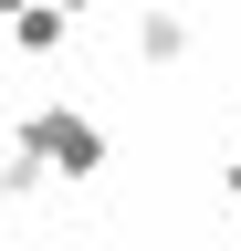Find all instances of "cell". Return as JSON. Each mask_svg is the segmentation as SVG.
<instances>
[{
	"label": "cell",
	"mask_w": 241,
	"mask_h": 251,
	"mask_svg": "<svg viewBox=\"0 0 241 251\" xmlns=\"http://www.w3.org/2000/svg\"><path fill=\"white\" fill-rule=\"evenodd\" d=\"M21 136H32V157H42V168L63 178V188H84V178H105V126L84 115V105H63V94L21 115Z\"/></svg>",
	"instance_id": "6da1fadb"
},
{
	"label": "cell",
	"mask_w": 241,
	"mask_h": 251,
	"mask_svg": "<svg viewBox=\"0 0 241 251\" xmlns=\"http://www.w3.org/2000/svg\"><path fill=\"white\" fill-rule=\"evenodd\" d=\"M126 52L147 63V74H178V63L199 52V11H189V0H136V31H126Z\"/></svg>",
	"instance_id": "7a4b0ae2"
},
{
	"label": "cell",
	"mask_w": 241,
	"mask_h": 251,
	"mask_svg": "<svg viewBox=\"0 0 241 251\" xmlns=\"http://www.w3.org/2000/svg\"><path fill=\"white\" fill-rule=\"evenodd\" d=\"M0 31H11V52H21V63H53V52H63V42H74V21H63V11H53V0H21V11H11V21H0Z\"/></svg>",
	"instance_id": "3957f363"
},
{
	"label": "cell",
	"mask_w": 241,
	"mask_h": 251,
	"mask_svg": "<svg viewBox=\"0 0 241 251\" xmlns=\"http://www.w3.org/2000/svg\"><path fill=\"white\" fill-rule=\"evenodd\" d=\"M42 188H53V168L32 157V136L11 126V147H0V199H42Z\"/></svg>",
	"instance_id": "277c9868"
},
{
	"label": "cell",
	"mask_w": 241,
	"mask_h": 251,
	"mask_svg": "<svg viewBox=\"0 0 241 251\" xmlns=\"http://www.w3.org/2000/svg\"><path fill=\"white\" fill-rule=\"evenodd\" d=\"M220 199H231V209H241V168H220Z\"/></svg>",
	"instance_id": "5b68a950"
},
{
	"label": "cell",
	"mask_w": 241,
	"mask_h": 251,
	"mask_svg": "<svg viewBox=\"0 0 241 251\" xmlns=\"http://www.w3.org/2000/svg\"><path fill=\"white\" fill-rule=\"evenodd\" d=\"M53 11H63V21H84V11H95V0H53Z\"/></svg>",
	"instance_id": "8992f818"
},
{
	"label": "cell",
	"mask_w": 241,
	"mask_h": 251,
	"mask_svg": "<svg viewBox=\"0 0 241 251\" xmlns=\"http://www.w3.org/2000/svg\"><path fill=\"white\" fill-rule=\"evenodd\" d=\"M178 251H220V241H178Z\"/></svg>",
	"instance_id": "52a82bcc"
},
{
	"label": "cell",
	"mask_w": 241,
	"mask_h": 251,
	"mask_svg": "<svg viewBox=\"0 0 241 251\" xmlns=\"http://www.w3.org/2000/svg\"><path fill=\"white\" fill-rule=\"evenodd\" d=\"M11 11H21V0H0V21H11Z\"/></svg>",
	"instance_id": "ba28073f"
}]
</instances>
